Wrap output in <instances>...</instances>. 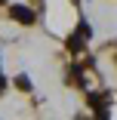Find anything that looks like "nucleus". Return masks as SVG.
Returning a JSON list of instances; mask_svg holds the SVG:
<instances>
[{
	"instance_id": "nucleus-5",
	"label": "nucleus",
	"mask_w": 117,
	"mask_h": 120,
	"mask_svg": "<svg viewBox=\"0 0 117 120\" xmlns=\"http://www.w3.org/2000/svg\"><path fill=\"white\" fill-rule=\"evenodd\" d=\"M3 86H6V80H3V74H0V92H3Z\"/></svg>"
},
{
	"instance_id": "nucleus-4",
	"label": "nucleus",
	"mask_w": 117,
	"mask_h": 120,
	"mask_svg": "<svg viewBox=\"0 0 117 120\" xmlns=\"http://www.w3.org/2000/svg\"><path fill=\"white\" fill-rule=\"evenodd\" d=\"M77 34H80V37H89L92 31H89V25H86V22H80V28H77Z\"/></svg>"
},
{
	"instance_id": "nucleus-2",
	"label": "nucleus",
	"mask_w": 117,
	"mask_h": 120,
	"mask_svg": "<svg viewBox=\"0 0 117 120\" xmlns=\"http://www.w3.org/2000/svg\"><path fill=\"white\" fill-rule=\"evenodd\" d=\"M80 46H83V37H80V34H77V37H68V49H71V52H77Z\"/></svg>"
},
{
	"instance_id": "nucleus-1",
	"label": "nucleus",
	"mask_w": 117,
	"mask_h": 120,
	"mask_svg": "<svg viewBox=\"0 0 117 120\" xmlns=\"http://www.w3.org/2000/svg\"><path fill=\"white\" fill-rule=\"evenodd\" d=\"M12 19H15V22H25V25H28V22H34V12H31L28 6H12Z\"/></svg>"
},
{
	"instance_id": "nucleus-3",
	"label": "nucleus",
	"mask_w": 117,
	"mask_h": 120,
	"mask_svg": "<svg viewBox=\"0 0 117 120\" xmlns=\"http://www.w3.org/2000/svg\"><path fill=\"white\" fill-rule=\"evenodd\" d=\"M15 86H19V89H25V92H28V89H31V80H28L25 74H19V77H15Z\"/></svg>"
}]
</instances>
